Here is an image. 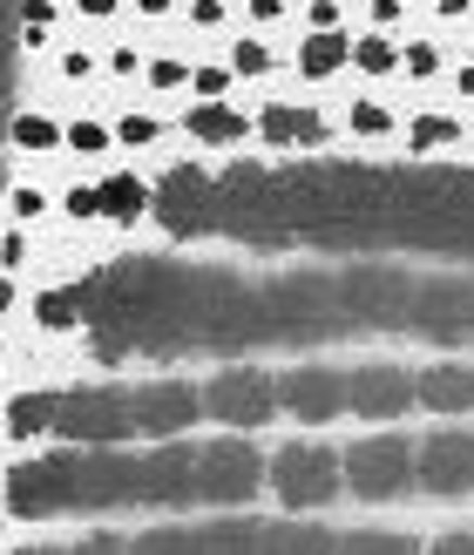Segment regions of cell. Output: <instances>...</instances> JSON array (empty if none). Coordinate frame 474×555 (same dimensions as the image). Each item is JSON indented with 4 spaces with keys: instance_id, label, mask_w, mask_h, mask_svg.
<instances>
[{
    "instance_id": "obj_23",
    "label": "cell",
    "mask_w": 474,
    "mask_h": 555,
    "mask_svg": "<svg viewBox=\"0 0 474 555\" xmlns=\"http://www.w3.org/2000/svg\"><path fill=\"white\" fill-rule=\"evenodd\" d=\"M346 62H353V48H346V35H332V27H319V35L305 41V54H298L305 75H332V68H346Z\"/></svg>"
},
{
    "instance_id": "obj_13",
    "label": "cell",
    "mask_w": 474,
    "mask_h": 555,
    "mask_svg": "<svg viewBox=\"0 0 474 555\" xmlns=\"http://www.w3.org/2000/svg\"><path fill=\"white\" fill-rule=\"evenodd\" d=\"M413 488L427 494H474V434H434L413 448Z\"/></svg>"
},
{
    "instance_id": "obj_36",
    "label": "cell",
    "mask_w": 474,
    "mask_h": 555,
    "mask_svg": "<svg viewBox=\"0 0 474 555\" xmlns=\"http://www.w3.org/2000/svg\"><path fill=\"white\" fill-rule=\"evenodd\" d=\"M8 89H14V41L0 35V108H8Z\"/></svg>"
},
{
    "instance_id": "obj_40",
    "label": "cell",
    "mask_w": 474,
    "mask_h": 555,
    "mask_svg": "<svg viewBox=\"0 0 474 555\" xmlns=\"http://www.w3.org/2000/svg\"><path fill=\"white\" fill-rule=\"evenodd\" d=\"M407 68L413 75H434V48H407Z\"/></svg>"
},
{
    "instance_id": "obj_21",
    "label": "cell",
    "mask_w": 474,
    "mask_h": 555,
    "mask_svg": "<svg viewBox=\"0 0 474 555\" xmlns=\"http://www.w3.org/2000/svg\"><path fill=\"white\" fill-rule=\"evenodd\" d=\"M143 210H150V190L136 183V177H108V183H95V217H116V224H136Z\"/></svg>"
},
{
    "instance_id": "obj_17",
    "label": "cell",
    "mask_w": 474,
    "mask_h": 555,
    "mask_svg": "<svg viewBox=\"0 0 474 555\" xmlns=\"http://www.w3.org/2000/svg\"><path fill=\"white\" fill-rule=\"evenodd\" d=\"M413 406H434V413H467L474 406V366H427L413 379Z\"/></svg>"
},
{
    "instance_id": "obj_6",
    "label": "cell",
    "mask_w": 474,
    "mask_h": 555,
    "mask_svg": "<svg viewBox=\"0 0 474 555\" xmlns=\"http://www.w3.org/2000/svg\"><path fill=\"white\" fill-rule=\"evenodd\" d=\"M407 325L434 346H461L474 332V285L467 278H421L407 298Z\"/></svg>"
},
{
    "instance_id": "obj_2",
    "label": "cell",
    "mask_w": 474,
    "mask_h": 555,
    "mask_svg": "<svg viewBox=\"0 0 474 555\" xmlns=\"http://www.w3.org/2000/svg\"><path fill=\"white\" fill-rule=\"evenodd\" d=\"M54 434L75 440V448H116V440H129L136 434L129 386H75V393H62Z\"/></svg>"
},
{
    "instance_id": "obj_3",
    "label": "cell",
    "mask_w": 474,
    "mask_h": 555,
    "mask_svg": "<svg viewBox=\"0 0 474 555\" xmlns=\"http://www.w3.org/2000/svg\"><path fill=\"white\" fill-rule=\"evenodd\" d=\"M265 481L278 488V502L285 508H325L332 494L346 488V461L319 448V440H298V448H285L271 467H265Z\"/></svg>"
},
{
    "instance_id": "obj_29",
    "label": "cell",
    "mask_w": 474,
    "mask_h": 555,
    "mask_svg": "<svg viewBox=\"0 0 474 555\" xmlns=\"http://www.w3.org/2000/svg\"><path fill=\"white\" fill-rule=\"evenodd\" d=\"M454 122L448 116H421V122H413V143H421V150H440V143H454Z\"/></svg>"
},
{
    "instance_id": "obj_18",
    "label": "cell",
    "mask_w": 474,
    "mask_h": 555,
    "mask_svg": "<svg viewBox=\"0 0 474 555\" xmlns=\"http://www.w3.org/2000/svg\"><path fill=\"white\" fill-rule=\"evenodd\" d=\"M265 555H340V535L319 521H265Z\"/></svg>"
},
{
    "instance_id": "obj_11",
    "label": "cell",
    "mask_w": 474,
    "mask_h": 555,
    "mask_svg": "<svg viewBox=\"0 0 474 555\" xmlns=\"http://www.w3.org/2000/svg\"><path fill=\"white\" fill-rule=\"evenodd\" d=\"M129 413H136V434L177 440L204 413V386H190V379H150V386H136V393H129Z\"/></svg>"
},
{
    "instance_id": "obj_28",
    "label": "cell",
    "mask_w": 474,
    "mask_h": 555,
    "mask_svg": "<svg viewBox=\"0 0 474 555\" xmlns=\"http://www.w3.org/2000/svg\"><path fill=\"white\" fill-rule=\"evenodd\" d=\"M353 62H359V68H373V75H386V68L400 62V54H394V41H380V35H373V41H353Z\"/></svg>"
},
{
    "instance_id": "obj_10",
    "label": "cell",
    "mask_w": 474,
    "mask_h": 555,
    "mask_svg": "<svg viewBox=\"0 0 474 555\" xmlns=\"http://www.w3.org/2000/svg\"><path fill=\"white\" fill-rule=\"evenodd\" d=\"M8 508L14 515H68L75 508V454H48L8 475Z\"/></svg>"
},
{
    "instance_id": "obj_32",
    "label": "cell",
    "mask_w": 474,
    "mask_h": 555,
    "mask_svg": "<svg viewBox=\"0 0 474 555\" xmlns=\"http://www.w3.org/2000/svg\"><path fill=\"white\" fill-rule=\"evenodd\" d=\"M14 135H21L27 150H48V143H54V122H41V116H21V122H14Z\"/></svg>"
},
{
    "instance_id": "obj_14",
    "label": "cell",
    "mask_w": 474,
    "mask_h": 555,
    "mask_svg": "<svg viewBox=\"0 0 474 555\" xmlns=\"http://www.w3.org/2000/svg\"><path fill=\"white\" fill-rule=\"evenodd\" d=\"M136 502H150V508H183V502H197V448L163 440L156 454H143V488H136Z\"/></svg>"
},
{
    "instance_id": "obj_7",
    "label": "cell",
    "mask_w": 474,
    "mask_h": 555,
    "mask_svg": "<svg viewBox=\"0 0 474 555\" xmlns=\"http://www.w3.org/2000/svg\"><path fill=\"white\" fill-rule=\"evenodd\" d=\"M204 413H210V421H225L231 434H251V427H265L271 413H278V379L258 373V366H225L204 386Z\"/></svg>"
},
{
    "instance_id": "obj_16",
    "label": "cell",
    "mask_w": 474,
    "mask_h": 555,
    "mask_svg": "<svg viewBox=\"0 0 474 555\" xmlns=\"http://www.w3.org/2000/svg\"><path fill=\"white\" fill-rule=\"evenodd\" d=\"M346 406L359 421H400L413 406V373L407 366H359V373H346Z\"/></svg>"
},
{
    "instance_id": "obj_30",
    "label": "cell",
    "mask_w": 474,
    "mask_h": 555,
    "mask_svg": "<svg viewBox=\"0 0 474 555\" xmlns=\"http://www.w3.org/2000/svg\"><path fill=\"white\" fill-rule=\"evenodd\" d=\"M353 129H359V135H386V129H394V116H386L380 102H359V108H353Z\"/></svg>"
},
{
    "instance_id": "obj_27",
    "label": "cell",
    "mask_w": 474,
    "mask_h": 555,
    "mask_svg": "<svg viewBox=\"0 0 474 555\" xmlns=\"http://www.w3.org/2000/svg\"><path fill=\"white\" fill-rule=\"evenodd\" d=\"M75 319H81V285L48 292V298H41V325H75Z\"/></svg>"
},
{
    "instance_id": "obj_12",
    "label": "cell",
    "mask_w": 474,
    "mask_h": 555,
    "mask_svg": "<svg viewBox=\"0 0 474 555\" xmlns=\"http://www.w3.org/2000/svg\"><path fill=\"white\" fill-rule=\"evenodd\" d=\"M136 488H143V461L108 454V448L75 454V508H123L136 502Z\"/></svg>"
},
{
    "instance_id": "obj_39",
    "label": "cell",
    "mask_w": 474,
    "mask_h": 555,
    "mask_svg": "<svg viewBox=\"0 0 474 555\" xmlns=\"http://www.w3.org/2000/svg\"><path fill=\"white\" fill-rule=\"evenodd\" d=\"M150 81H156V89H177L183 68H177V62H156V68H150Z\"/></svg>"
},
{
    "instance_id": "obj_5",
    "label": "cell",
    "mask_w": 474,
    "mask_h": 555,
    "mask_svg": "<svg viewBox=\"0 0 474 555\" xmlns=\"http://www.w3.org/2000/svg\"><path fill=\"white\" fill-rule=\"evenodd\" d=\"M346 488L359 502H394V494H407L413 488V440L373 434L359 448H346Z\"/></svg>"
},
{
    "instance_id": "obj_9",
    "label": "cell",
    "mask_w": 474,
    "mask_h": 555,
    "mask_svg": "<svg viewBox=\"0 0 474 555\" xmlns=\"http://www.w3.org/2000/svg\"><path fill=\"white\" fill-rule=\"evenodd\" d=\"M150 210H156V224L170 231V237H197V231L217 224V183L204 170H170V177L156 183Z\"/></svg>"
},
{
    "instance_id": "obj_22",
    "label": "cell",
    "mask_w": 474,
    "mask_h": 555,
    "mask_svg": "<svg viewBox=\"0 0 474 555\" xmlns=\"http://www.w3.org/2000/svg\"><path fill=\"white\" fill-rule=\"evenodd\" d=\"M54 406H62V393H21V400H8V434L14 440L48 434L54 427Z\"/></svg>"
},
{
    "instance_id": "obj_31",
    "label": "cell",
    "mask_w": 474,
    "mask_h": 555,
    "mask_svg": "<svg viewBox=\"0 0 474 555\" xmlns=\"http://www.w3.org/2000/svg\"><path fill=\"white\" fill-rule=\"evenodd\" d=\"M231 68H238V75H265V68H271V54H265L258 41H238V54H231Z\"/></svg>"
},
{
    "instance_id": "obj_1",
    "label": "cell",
    "mask_w": 474,
    "mask_h": 555,
    "mask_svg": "<svg viewBox=\"0 0 474 555\" xmlns=\"http://www.w3.org/2000/svg\"><path fill=\"white\" fill-rule=\"evenodd\" d=\"M258 319H265V339H332V332L353 325L340 278H319V271H292L258 285Z\"/></svg>"
},
{
    "instance_id": "obj_41",
    "label": "cell",
    "mask_w": 474,
    "mask_h": 555,
    "mask_svg": "<svg viewBox=\"0 0 474 555\" xmlns=\"http://www.w3.org/2000/svg\"><path fill=\"white\" fill-rule=\"evenodd\" d=\"M68 210L75 217H95V190H68Z\"/></svg>"
},
{
    "instance_id": "obj_4",
    "label": "cell",
    "mask_w": 474,
    "mask_h": 555,
    "mask_svg": "<svg viewBox=\"0 0 474 555\" xmlns=\"http://www.w3.org/2000/svg\"><path fill=\"white\" fill-rule=\"evenodd\" d=\"M265 488V454L251 440H210L197 448V502H217V508H244L251 494Z\"/></svg>"
},
{
    "instance_id": "obj_26",
    "label": "cell",
    "mask_w": 474,
    "mask_h": 555,
    "mask_svg": "<svg viewBox=\"0 0 474 555\" xmlns=\"http://www.w3.org/2000/svg\"><path fill=\"white\" fill-rule=\"evenodd\" d=\"M129 555H197V529H150L129 542Z\"/></svg>"
},
{
    "instance_id": "obj_34",
    "label": "cell",
    "mask_w": 474,
    "mask_h": 555,
    "mask_svg": "<svg viewBox=\"0 0 474 555\" xmlns=\"http://www.w3.org/2000/svg\"><path fill=\"white\" fill-rule=\"evenodd\" d=\"M190 81H197V95H204V102H217V95H225V81H231V75H225V68H197Z\"/></svg>"
},
{
    "instance_id": "obj_33",
    "label": "cell",
    "mask_w": 474,
    "mask_h": 555,
    "mask_svg": "<svg viewBox=\"0 0 474 555\" xmlns=\"http://www.w3.org/2000/svg\"><path fill=\"white\" fill-rule=\"evenodd\" d=\"M68 555H129V542L123 535H89V542H75Z\"/></svg>"
},
{
    "instance_id": "obj_37",
    "label": "cell",
    "mask_w": 474,
    "mask_h": 555,
    "mask_svg": "<svg viewBox=\"0 0 474 555\" xmlns=\"http://www.w3.org/2000/svg\"><path fill=\"white\" fill-rule=\"evenodd\" d=\"M116 135H123V143H150V135H156V122H150V116H129Z\"/></svg>"
},
{
    "instance_id": "obj_19",
    "label": "cell",
    "mask_w": 474,
    "mask_h": 555,
    "mask_svg": "<svg viewBox=\"0 0 474 555\" xmlns=\"http://www.w3.org/2000/svg\"><path fill=\"white\" fill-rule=\"evenodd\" d=\"M258 129L271 135L278 150H292V143H305V150H312V143H325V122L312 116V108H285V102H271L265 116H258Z\"/></svg>"
},
{
    "instance_id": "obj_35",
    "label": "cell",
    "mask_w": 474,
    "mask_h": 555,
    "mask_svg": "<svg viewBox=\"0 0 474 555\" xmlns=\"http://www.w3.org/2000/svg\"><path fill=\"white\" fill-rule=\"evenodd\" d=\"M68 143H75V150H102V143H108V129H95V122H75V129H68Z\"/></svg>"
},
{
    "instance_id": "obj_43",
    "label": "cell",
    "mask_w": 474,
    "mask_h": 555,
    "mask_svg": "<svg viewBox=\"0 0 474 555\" xmlns=\"http://www.w3.org/2000/svg\"><path fill=\"white\" fill-rule=\"evenodd\" d=\"M8 305H14V285H8V278H0V312H8Z\"/></svg>"
},
{
    "instance_id": "obj_42",
    "label": "cell",
    "mask_w": 474,
    "mask_h": 555,
    "mask_svg": "<svg viewBox=\"0 0 474 555\" xmlns=\"http://www.w3.org/2000/svg\"><path fill=\"white\" fill-rule=\"evenodd\" d=\"M21 14V0H0V35H8V21Z\"/></svg>"
},
{
    "instance_id": "obj_24",
    "label": "cell",
    "mask_w": 474,
    "mask_h": 555,
    "mask_svg": "<svg viewBox=\"0 0 474 555\" xmlns=\"http://www.w3.org/2000/svg\"><path fill=\"white\" fill-rule=\"evenodd\" d=\"M340 555H421V542L400 535V529H359L340 542Z\"/></svg>"
},
{
    "instance_id": "obj_8",
    "label": "cell",
    "mask_w": 474,
    "mask_h": 555,
    "mask_svg": "<svg viewBox=\"0 0 474 555\" xmlns=\"http://www.w3.org/2000/svg\"><path fill=\"white\" fill-rule=\"evenodd\" d=\"M340 298H346V319L353 325H407L413 278L400 264H353L340 278Z\"/></svg>"
},
{
    "instance_id": "obj_25",
    "label": "cell",
    "mask_w": 474,
    "mask_h": 555,
    "mask_svg": "<svg viewBox=\"0 0 474 555\" xmlns=\"http://www.w3.org/2000/svg\"><path fill=\"white\" fill-rule=\"evenodd\" d=\"M190 135H204V143H238L244 116H238V108H225V102H204L197 116H190Z\"/></svg>"
},
{
    "instance_id": "obj_44",
    "label": "cell",
    "mask_w": 474,
    "mask_h": 555,
    "mask_svg": "<svg viewBox=\"0 0 474 555\" xmlns=\"http://www.w3.org/2000/svg\"><path fill=\"white\" fill-rule=\"evenodd\" d=\"M21 555H68V548H21Z\"/></svg>"
},
{
    "instance_id": "obj_38",
    "label": "cell",
    "mask_w": 474,
    "mask_h": 555,
    "mask_svg": "<svg viewBox=\"0 0 474 555\" xmlns=\"http://www.w3.org/2000/svg\"><path fill=\"white\" fill-rule=\"evenodd\" d=\"M427 555H474V535H440Z\"/></svg>"
},
{
    "instance_id": "obj_15",
    "label": "cell",
    "mask_w": 474,
    "mask_h": 555,
    "mask_svg": "<svg viewBox=\"0 0 474 555\" xmlns=\"http://www.w3.org/2000/svg\"><path fill=\"white\" fill-rule=\"evenodd\" d=\"M278 406H292V421H340L346 413V373L332 366H292L278 379Z\"/></svg>"
},
{
    "instance_id": "obj_20",
    "label": "cell",
    "mask_w": 474,
    "mask_h": 555,
    "mask_svg": "<svg viewBox=\"0 0 474 555\" xmlns=\"http://www.w3.org/2000/svg\"><path fill=\"white\" fill-rule=\"evenodd\" d=\"M197 555H265V521H210L197 529Z\"/></svg>"
}]
</instances>
